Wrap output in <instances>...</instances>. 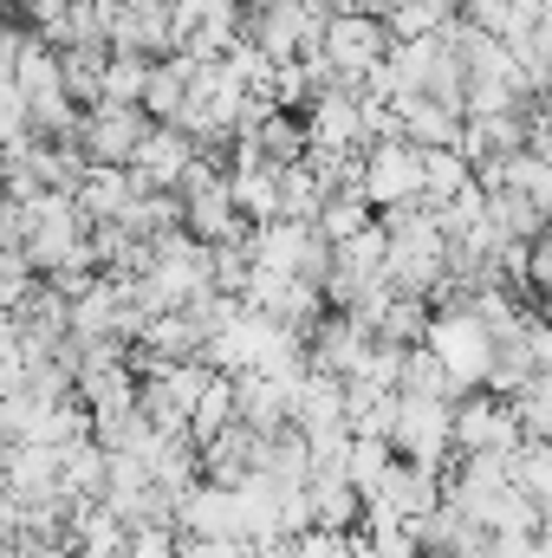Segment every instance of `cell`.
Listing matches in <instances>:
<instances>
[{
	"mask_svg": "<svg viewBox=\"0 0 552 558\" xmlns=\"http://www.w3.org/2000/svg\"><path fill=\"white\" fill-rule=\"evenodd\" d=\"M377 228V208L364 202V195H338V202H325V215H319V234L332 241V247H351L358 234H371Z\"/></svg>",
	"mask_w": 552,
	"mask_h": 558,
	"instance_id": "obj_17",
	"label": "cell"
},
{
	"mask_svg": "<svg viewBox=\"0 0 552 558\" xmlns=\"http://www.w3.org/2000/svg\"><path fill=\"white\" fill-rule=\"evenodd\" d=\"M235 422H241V410H235V377H215V384H208V397H202V403H195V416H189V441H195V448H208V441H215V435H228Z\"/></svg>",
	"mask_w": 552,
	"mask_h": 558,
	"instance_id": "obj_16",
	"label": "cell"
},
{
	"mask_svg": "<svg viewBox=\"0 0 552 558\" xmlns=\"http://www.w3.org/2000/svg\"><path fill=\"white\" fill-rule=\"evenodd\" d=\"M514 487H520L540 513H552V448L547 441H527V448L514 454Z\"/></svg>",
	"mask_w": 552,
	"mask_h": 558,
	"instance_id": "obj_19",
	"label": "cell"
},
{
	"mask_svg": "<svg viewBox=\"0 0 552 558\" xmlns=\"http://www.w3.org/2000/svg\"><path fill=\"white\" fill-rule=\"evenodd\" d=\"M371 351H377V331L364 325V318H351V312H332L319 331H312V371H325V377H358L364 364H371Z\"/></svg>",
	"mask_w": 552,
	"mask_h": 558,
	"instance_id": "obj_7",
	"label": "cell"
},
{
	"mask_svg": "<svg viewBox=\"0 0 552 558\" xmlns=\"http://www.w3.org/2000/svg\"><path fill=\"white\" fill-rule=\"evenodd\" d=\"M377 215H397V208H410L422 202V149L404 137H384L364 149V189H358Z\"/></svg>",
	"mask_w": 552,
	"mask_h": 558,
	"instance_id": "obj_3",
	"label": "cell"
},
{
	"mask_svg": "<svg viewBox=\"0 0 552 558\" xmlns=\"http://www.w3.org/2000/svg\"><path fill=\"white\" fill-rule=\"evenodd\" d=\"M364 513H371V500H364L351 481H312V526H319V533L358 539V533H364Z\"/></svg>",
	"mask_w": 552,
	"mask_h": 558,
	"instance_id": "obj_11",
	"label": "cell"
},
{
	"mask_svg": "<svg viewBox=\"0 0 552 558\" xmlns=\"http://www.w3.org/2000/svg\"><path fill=\"white\" fill-rule=\"evenodd\" d=\"M391 448L410 468L448 474L461 461V448H455V403H442V397H404L397 403V428H391Z\"/></svg>",
	"mask_w": 552,
	"mask_h": 558,
	"instance_id": "obj_2",
	"label": "cell"
},
{
	"mask_svg": "<svg viewBox=\"0 0 552 558\" xmlns=\"http://www.w3.org/2000/svg\"><path fill=\"white\" fill-rule=\"evenodd\" d=\"M235 410L254 435H279V428H292V384L248 371V377H235Z\"/></svg>",
	"mask_w": 552,
	"mask_h": 558,
	"instance_id": "obj_9",
	"label": "cell"
},
{
	"mask_svg": "<svg viewBox=\"0 0 552 558\" xmlns=\"http://www.w3.org/2000/svg\"><path fill=\"white\" fill-rule=\"evenodd\" d=\"M429 351H435V357H442V371L455 377L461 403H468L475 390H488V384H494L501 338H494L475 312H435V325H429Z\"/></svg>",
	"mask_w": 552,
	"mask_h": 558,
	"instance_id": "obj_1",
	"label": "cell"
},
{
	"mask_svg": "<svg viewBox=\"0 0 552 558\" xmlns=\"http://www.w3.org/2000/svg\"><path fill=\"white\" fill-rule=\"evenodd\" d=\"M149 78H156V59L111 52V65H105V105H143L149 98Z\"/></svg>",
	"mask_w": 552,
	"mask_h": 558,
	"instance_id": "obj_18",
	"label": "cell"
},
{
	"mask_svg": "<svg viewBox=\"0 0 552 558\" xmlns=\"http://www.w3.org/2000/svg\"><path fill=\"white\" fill-rule=\"evenodd\" d=\"M397 52V39H391V26L384 20H364V13H332V26H325V59L345 72V78H364L371 65H384Z\"/></svg>",
	"mask_w": 552,
	"mask_h": 558,
	"instance_id": "obj_6",
	"label": "cell"
},
{
	"mask_svg": "<svg viewBox=\"0 0 552 558\" xmlns=\"http://www.w3.org/2000/svg\"><path fill=\"white\" fill-rule=\"evenodd\" d=\"M455 448L461 454H520L527 448L520 410L494 390H475L468 403H455Z\"/></svg>",
	"mask_w": 552,
	"mask_h": 558,
	"instance_id": "obj_4",
	"label": "cell"
},
{
	"mask_svg": "<svg viewBox=\"0 0 552 558\" xmlns=\"http://www.w3.org/2000/svg\"><path fill=\"white\" fill-rule=\"evenodd\" d=\"M461 124H468V118H455V111L435 105V98H404V105H397V131H404V143H416V149H455V143H461Z\"/></svg>",
	"mask_w": 552,
	"mask_h": 558,
	"instance_id": "obj_12",
	"label": "cell"
},
{
	"mask_svg": "<svg viewBox=\"0 0 552 558\" xmlns=\"http://www.w3.org/2000/svg\"><path fill=\"white\" fill-rule=\"evenodd\" d=\"M514 410H520L527 441H547V448H552V377H533V384L514 397Z\"/></svg>",
	"mask_w": 552,
	"mask_h": 558,
	"instance_id": "obj_21",
	"label": "cell"
},
{
	"mask_svg": "<svg viewBox=\"0 0 552 558\" xmlns=\"http://www.w3.org/2000/svg\"><path fill=\"white\" fill-rule=\"evenodd\" d=\"M228 189H235V208H241L254 228L279 221V169H274V162H248V169H228Z\"/></svg>",
	"mask_w": 552,
	"mask_h": 558,
	"instance_id": "obj_14",
	"label": "cell"
},
{
	"mask_svg": "<svg viewBox=\"0 0 552 558\" xmlns=\"http://www.w3.org/2000/svg\"><path fill=\"white\" fill-rule=\"evenodd\" d=\"M391 468H397V448H391L384 435H358V441H351V461H345V481L371 500V494L391 481Z\"/></svg>",
	"mask_w": 552,
	"mask_h": 558,
	"instance_id": "obj_15",
	"label": "cell"
},
{
	"mask_svg": "<svg viewBox=\"0 0 552 558\" xmlns=\"http://www.w3.org/2000/svg\"><path fill=\"white\" fill-rule=\"evenodd\" d=\"M404 397H442V403H461V390H455V377L442 371V357L422 344L410 351V364H404Z\"/></svg>",
	"mask_w": 552,
	"mask_h": 558,
	"instance_id": "obj_20",
	"label": "cell"
},
{
	"mask_svg": "<svg viewBox=\"0 0 552 558\" xmlns=\"http://www.w3.org/2000/svg\"><path fill=\"white\" fill-rule=\"evenodd\" d=\"M195 156H202V149H195V137H189V131L156 124V131L143 137V149H137V162H131V169H137L143 189H182V175L195 169Z\"/></svg>",
	"mask_w": 552,
	"mask_h": 558,
	"instance_id": "obj_8",
	"label": "cell"
},
{
	"mask_svg": "<svg viewBox=\"0 0 552 558\" xmlns=\"http://www.w3.org/2000/svg\"><path fill=\"white\" fill-rule=\"evenodd\" d=\"M527 364H533V377H552V318H533V331H527Z\"/></svg>",
	"mask_w": 552,
	"mask_h": 558,
	"instance_id": "obj_22",
	"label": "cell"
},
{
	"mask_svg": "<svg viewBox=\"0 0 552 558\" xmlns=\"http://www.w3.org/2000/svg\"><path fill=\"white\" fill-rule=\"evenodd\" d=\"M481 175H475V162L461 156V149H422V202L429 208H448L455 195H468Z\"/></svg>",
	"mask_w": 552,
	"mask_h": 558,
	"instance_id": "obj_13",
	"label": "cell"
},
{
	"mask_svg": "<svg viewBox=\"0 0 552 558\" xmlns=\"http://www.w3.org/2000/svg\"><path fill=\"white\" fill-rule=\"evenodd\" d=\"M137 195H143L137 169H92V175L79 182V208H85L92 228H118V221L131 215Z\"/></svg>",
	"mask_w": 552,
	"mask_h": 558,
	"instance_id": "obj_10",
	"label": "cell"
},
{
	"mask_svg": "<svg viewBox=\"0 0 552 558\" xmlns=\"http://www.w3.org/2000/svg\"><path fill=\"white\" fill-rule=\"evenodd\" d=\"M149 131H156V118H149L143 105H98V111H85L79 143H85L92 169H131Z\"/></svg>",
	"mask_w": 552,
	"mask_h": 558,
	"instance_id": "obj_5",
	"label": "cell"
}]
</instances>
